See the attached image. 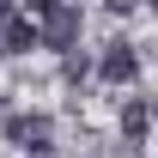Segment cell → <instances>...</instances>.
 Segmentation results:
<instances>
[{"instance_id":"obj_7","label":"cell","mask_w":158,"mask_h":158,"mask_svg":"<svg viewBox=\"0 0 158 158\" xmlns=\"http://www.w3.org/2000/svg\"><path fill=\"white\" fill-rule=\"evenodd\" d=\"M24 158H55V146L43 140V146H24Z\"/></svg>"},{"instance_id":"obj_6","label":"cell","mask_w":158,"mask_h":158,"mask_svg":"<svg viewBox=\"0 0 158 158\" xmlns=\"http://www.w3.org/2000/svg\"><path fill=\"white\" fill-rule=\"evenodd\" d=\"M61 73H67V79H73V85H79V79L91 73V61H85V55H73V49H67V61H61Z\"/></svg>"},{"instance_id":"obj_9","label":"cell","mask_w":158,"mask_h":158,"mask_svg":"<svg viewBox=\"0 0 158 158\" xmlns=\"http://www.w3.org/2000/svg\"><path fill=\"white\" fill-rule=\"evenodd\" d=\"M24 6H31V12H37V19H43V12H49V6H55V0H24Z\"/></svg>"},{"instance_id":"obj_3","label":"cell","mask_w":158,"mask_h":158,"mask_svg":"<svg viewBox=\"0 0 158 158\" xmlns=\"http://www.w3.org/2000/svg\"><path fill=\"white\" fill-rule=\"evenodd\" d=\"M146 122H152V103H146V98H128V103H122V152H128V158L146 146Z\"/></svg>"},{"instance_id":"obj_11","label":"cell","mask_w":158,"mask_h":158,"mask_svg":"<svg viewBox=\"0 0 158 158\" xmlns=\"http://www.w3.org/2000/svg\"><path fill=\"white\" fill-rule=\"evenodd\" d=\"M146 6H158V0H146Z\"/></svg>"},{"instance_id":"obj_5","label":"cell","mask_w":158,"mask_h":158,"mask_svg":"<svg viewBox=\"0 0 158 158\" xmlns=\"http://www.w3.org/2000/svg\"><path fill=\"white\" fill-rule=\"evenodd\" d=\"M24 49H37V24L31 19H0V55H24Z\"/></svg>"},{"instance_id":"obj_4","label":"cell","mask_w":158,"mask_h":158,"mask_svg":"<svg viewBox=\"0 0 158 158\" xmlns=\"http://www.w3.org/2000/svg\"><path fill=\"white\" fill-rule=\"evenodd\" d=\"M49 134H55V122L43 116V110H31V116H6V140H12L19 152H24V146H43Z\"/></svg>"},{"instance_id":"obj_8","label":"cell","mask_w":158,"mask_h":158,"mask_svg":"<svg viewBox=\"0 0 158 158\" xmlns=\"http://www.w3.org/2000/svg\"><path fill=\"white\" fill-rule=\"evenodd\" d=\"M103 6H110V12H134V0H103Z\"/></svg>"},{"instance_id":"obj_1","label":"cell","mask_w":158,"mask_h":158,"mask_svg":"<svg viewBox=\"0 0 158 158\" xmlns=\"http://www.w3.org/2000/svg\"><path fill=\"white\" fill-rule=\"evenodd\" d=\"M79 31H85V19H79V6L55 0V6L43 12V24H37V43H43V49H73V43H79Z\"/></svg>"},{"instance_id":"obj_2","label":"cell","mask_w":158,"mask_h":158,"mask_svg":"<svg viewBox=\"0 0 158 158\" xmlns=\"http://www.w3.org/2000/svg\"><path fill=\"white\" fill-rule=\"evenodd\" d=\"M134 73H140V55L128 49V43H110L98 55V79L103 85H134Z\"/></svg>"},{"instance_id":"obj_10","label":"cell","mask_w":158,"mask_h":158,"mask_svg":"<svg viewBox=\"0 0 158 158\" xmlns=\"http://www.w3.org/2000/svg\"><path fill=\"white\" fill-rule=\"evenodd\" d=\"M12 12H19V0H0V19H12Z\"/></svg>"}]
</instances>
